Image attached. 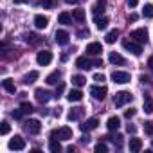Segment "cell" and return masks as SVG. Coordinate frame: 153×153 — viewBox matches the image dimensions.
Returning a JSON list of instances; mask_svg holds the SVG:
<instances>
[{
	"label": "cell",
	"mask_w": 153,
	"mask_h": 153,
	"mask_svg": "<svg viewBox=\"0 0 153 153\" xmlns=\"http://www.w3.org/2000/svg\"><path fill=\"white\" fill-rule=\"evenodd\" d=\"M51 139H61V140H68L72 139V130L68 126H61L58 130H52L51 131Z\"/></svg>",
	"instance_id": "6da1fadb"
},
{
	"label": "cell",
	"mask_w": 153,
	"mask_h": 153,
	"mask_svg": "<svg viewBox=\"0 0 153 153\" xmlns=\"http://www.w3.org/2000/svg\"><path fill=\"white\" fill-rule=\"evenodd\" d=\"M131 99H133V96H131L130 92L121 90V92H117V94L114 96V105H115V106H124V105L130 103Z\"/></svg>",
	"instance_id": "7a4b0ae2"
},
{
	"label": "cell",
	"mask_w": 153,
	"mask_h": 153,
	"mask_svg": "<svg viewBox=\"0 0 153 153\" xmlns=\"http://www.w3.org/2000/svg\"><path fill=\"white\" fill-rule=\"evenodd\" d=\"M123 47H124L128 52H131L133 56H140V54H142V47H140V43H137L135 40H124V42H123Z\"/></svg>",
	"instance_id": "3957f363"
},
{
	"label": "cell",
	"mask_w": 153,
	"mask_h": 153,
	"mask_svg": "<svg viewBox=\"0 0 153 153\" xmlns=\"http://www.w3.org/2000/svg\"><path fill=\"white\" fill-rule=\"evenodd\" d=\"M130 38L131 40H135L137 43H148V29H144V27H140V29H135V31H131V34H130Z\"/></svg>",
	"instance_id": "277c9868"
},
{
	"label": "cell",
	"mask_w": 153,
	"mask_h": 153,
	"mask_svg": "<svg viewBox=\"0 0 153 153\" xmlns=\"http://www.w3.org/2000/svg\"><path fill=\"white\" fill-rule=\"evenodd\" d=\"M106 87L105 85H94V87H90V96L94 97V99H97V101H103L105 97H106Z\"/></svg>",
	"instance_id": "5b68a950"
},
{
	"label": "cell",
	"mask_w": 153,
	"mask_h": 153,
	"mask_svg": "<svg viewBox=\"0 0 153 153\" xmlns=\"http://www.w3.org/2000/svg\"><path fill=\"white\" fill-rule=\"evenodd\" d=\"M7 148H9V149H15V151H20V149L25 148V139H24L22 135H15L13 139H9Z\"/></svg>",
	"instance_id": "8992f818"
},
{
	"label": "cell",
	"mask_w": 153,
	"mask_h": 153,
	"mask_svg": "<svg viewBox=\"0 0 153 153\" xmlns=\"http://www.w3.org/2000/svg\"><path fill=\"white\" fill-rule=\"evenodd\" d=\"M112 79H114L115 83H119V85H126V83H130L131 76H130L128 72H123V70H115V72L112 74Z\"/></svg>",
	"instance_id": "52a82bcc"
},
{
	"label": "cell",
	"mask_w": 153,
	"mask_h": 153,
	"mask_svg": "<svg viewBox=\"0 0 153 153\" xmlns=\"http://www.w3.org/2000/svg\"><path fill=\"white\" fill-rule=\"evenodd\" d=\"M24 128H25L29 133L36 135V133H40L42 124H40V121H38V119H27V121H25V124H24Z\"/></svg>",
	"instance_id": "ba28073f"
},
{
	"label": "cell",
	"mask_w": 153,
	"mask_h": 153,
	"mask_svg": "<svg viewBox=\"0 0 153 153\" xmlns=\"http://www.w3.org/2000/svg\"><path fill=\"white\" fill-rule=\"evenodd\" d=\"M36 61H38V65H42V67L49 65V63L52 61V52H51V51H40L38 56H36Z\"/></svg>",
	"instance_id": "9c48e42d"
},
{
	"label": "cell",
	"mask_w": 153,
	"mask_h": 153,
	"mask_svg": "<svg viewBox=\"0 0 153 153\" xmlns=\"http://www.w3.org/2000/svg\"><path fill=\"white\" fill-rule=\"evenodd\" d=\"M54 40H56V43L58 45H67L68 43V40H70V34L67 33V31H56L54 33Z\"/></svg>",
	"instance_id": "30bf717a"
},
{
	"label": "cell",
	"mask_w": 153,
	"mask_h": 153,
	"mask_svg": "<svg viewBox=\"0 0 153 153\" xmlns=\"http://www.w3.org/2000/svg\"><path fill=\"white\" fill-rule=\"evenodd\" d=\"M88 56H99L101 52H103V47H101V43L99 42H92V43H88L87 45V51H85Z\"/></svg>",
	"instance_id": "8fae6325"
},
{
	"label": "cell",
	"mask_w": 153,
	"mask_h": 153,
	"mask_svg": "<svg viewBox=\"0 0 153 153\" xmlns=\"http://www.w3.org/2000/svg\"><path fill=\"white\" fill-rule=\"evenodd\" d=\"M34 96H36V101L42 103V105H45V103L51 99V92L45 90V88H36V90H34Z\"/></svg>",
	"instance_id": "7c38bea8"
},
{
	"label": "cell",
	"mask_w": 153,
	"mask_h": 153,
	"mask_svg": "<svg viewBox=\"0 0 153 153\" xmlns=\"http://www.w3.org/2000/svg\"><path fill=\"white\" fill-rule=\"evenodd\" d=\"M83 114H85V108L83 106H76V108H72L70 112H68V121H78V119H81L83 117Z\"/></svg>",
	"instance_id": "4fadbf2b"
},
{
	"label": "cell",
	"mask_w": 153,
	"mask_h": 153,
	"mask_svg": "<svg viewBox=\"0 0 153 153\" xmlns=\"http://www.w3.org/2000/svg\"><path fill=\"white\" fill-rule=\"evenodd\" d=\"M97 124H99V121H97L96 117H92V119H87L79 128H81V131H90V130H96Z\"/></svg>",
	"instance_id": "5bb4252c"
},
{
	"label": "cell",
	"mask_w": 153,
	"mask_h": 153,
	"mask_svg": "<svg viewBox=\"0 0 153 153\" xmlns=\"http://www.w3.org/2000/svg\"><path fill=\"white\" fill-rule=\"evenodd\" d=\"M76 67L81 68V70H88V68L92 67V61H90L87 56H79L78 59H76Z\"/></svg>",
	"instance_id": "9a60e30c"
},
{
	"label": "cell",
	"mask_w": 153,
	"mask_h": 153,
	"mask_svg": "<svg viewBox=\"0 0 153 153\" xmlns=\"http://www.w3.org/2000/svg\"><path fill=\"white\" fill-rule=\"evenodd\" d=\"M38 78H40V74H38V70H31L29 74H25V76H24V79H22V83H24V85H33V83H34V81H36Z\"/></svg>",
	"instance_id": "2e32d148"
},
{
	"label": "cell",
	"mask_w": 153,
	"mask_h": 153,
	"mask_svg": "<svg viewBox=\"0 0 153 153\" xmlns=\"http://www.w3.org/2000/svg\"><path fill=\"white\" fill-rule=\"evenodd\" d=\"M119 126H121V119H119L117 115H114V117H110V119L106 121V128H108L110 131H117Z\"/></svg>",
	"instance_id": "e0dca14e"
},
{
	"label": "cell",
	"mask_w": 153,
	"mask_h": 153,
	"mask_svg": "<svg viewBox=\"0 0 153 153\" xmlns=\"http://www.w3.org/2000/svg\"><path fill=\"white\" fill-rule=\"evenodd\" d=\"M108 61H110L112 65H124V63H126V59H124L121 54H117V52H110V54H108Z\"/></svg>",
	"instance_id": "ac0fdd59"
},
{
	"label": "cell",
	"mask_w": 153,
	"mask_h": 153,
	"mask_svg": "<svg viewBox=\"0 0 153 153\" xmlns=\"http://www.w3.org/2000/svg\"><path fill=\"white\" fill-rule=\"evenodd\" d=\"M67 99H68L70 103H78V101L83 99V92H81V90H70V92L67 94Z\"/></svg>",
	"instance_id": "d6986e66"
},
{
	"label": "cell",
	"mask_w": 153,
	"mask_h": 153,
	"mask_svg": "<svg viewBox=\"0 0 153 153\" xmlns=\"http://www.w3.org/2000/svg\"><path fill=\"white\" fill-rule=\"evenodd\" d=\"M34 25H36L38 29H45V27L49 25V18L43 16V15H36V16H34Z\"/></svg>",
	"instance_id": "ffe728a7"
},
{
	"label": "cell",
	"mask_w": 153,
	"mask_h": 153,
	"mask_svg": "<svg viewBox=\"0 0 153 153\" xmlns=\"http://www.w3.org/2000/svg\"><path fill=\"white\" fill-rule=\"evenodd\" d=\"M94 24L99 31H105L108 27V18L106 16H94Z\"/></svg>",
	"instance_id": "44dd1931"
},
{
	"label": "cell",
	"mask_w": 153,
	"mask_h": 153,
	"mask_svg": "<svg viewBox=\"0 0 153 153\" xmlns=\"http://www.w3.org/2000/svg\"><path fill=\"white\" fill-rule=\"evenodd\" d=\"M59 78H61V72H59V70H54L52 74H49L47 78H45V83H47V85H56V83L59 81Z\"/></svg>",
	"instance_id": "7402d4cb"
},
{
	"label": "cell",
	"mask_w": 153,
	"mask_h": 153,
	"mask_svg": "<svg viewBox=\"0 0 153 153\" xmlns=\"http://www.w3.org/2000/svg\"><path fill=\"white\" fill-rule=\"evenodd\" d=\"M105 7H106V0H97L96 6H94V16H99L105 13Z\"/></svg>",
	"instance_id": "603a6c76"
},
{
	"label": "cell",
	"mask_w": 153,
	"mask_h": 153,
	"mask_svg": "<svg viewBox=\"0 0 153 153\" xmlns=\"http://www.w3.org/2000/svg\"><path fill=\"white\" fill-rule=\"evenodd\" d=\"M119 38V29H112V31H108L106 33V36H105V42L106 43H115V40Z\"/></svg>",
	"instance_id": "cb8c5ba5"
},
{
	"label": "cell",
	"mask_w": 153,
	"mask_h": 153,
	"mask_svg": "<svg viewBox=\"0 0 153 153\" xmlns=\"http://www.w3.org/2000/svg\"><path fill=\"white\" fill-rule=\"evenodd\" d=\"M140 148H142V140L140 139H130V151H133V153H137V151H140Z\"/></svg>",
	"instance_id": "d4e9b609"
},
{
	"label": "cell",
	"mask_w": 153,
	"mask_h": 153,
	"mask_svg": "<svg viewBox=\"0 0 153 153\" xmlns=\"http://www.w3.org/2000/svg\"><path fill=\"white\" fill-rule=\"evenodd\" d=\"M72 18L78 22V24H83L85 22V11L83 9H74L72 11Z\"/></svg>",
	"instance_id": "484cf974"
},
{
	"label": "cell",
	"mask_w": 153,
	"mask_h": 153,
	"mask_svg": "<svg viewBox=\"0 0 153 153\" xmlns=\"http://www.w3.org/2000/svg\"><path fill=\"white\" fill-rule=\"evenodd\" d=\"M2 87H4V90L9 92V94H15V92H16V87H15L13 79H4V81H2Z\"/></svg>",
	"instance_id": "4316f807"
},
{
	"label": "cell",
	"mask_w": 153,
	"mask_h": 153,
	"mask_svg": "<svg viewBox=\"0 0 153 153\" xmlns=\"http://www.w3.org/2000/svg\"><path fill=\"white\" fill-rule=\"evenodd\" d=\"M144 112L146 114H153V99H151V96H144Z\"/></svg>",
	"instance_id": "83f0119b"
},
{
	"label": "cell",
	"mask_w": 153,
	"mask_h": 153,
	"mask_svg": "<svg viewBox=\"0 0 153 153\" xmlns=\"http://www.w3.org/2000/svg\"><path fill=\"white\" fill-rule=\"evenodd\" d=\"M58 22L63 24V25H70V24H72V16H70L68 13H59V15H58Z\"/></svg>",
	"instance_id": "f1b7e54d"
},
{
	"label": "cell",
	"mask_w": 153,
	"mask_h": 153,
	"mask_svg": "<svg viewBox=\"0 0 153 153\" xmlns=\"http://www.w3.org/2000/svg\"><path fill=\"white\" fill-rule=\"evenodd\" d=\"M25 42L31 43V45H38V43L42 42V38H40L38 34H34V33H29V34H25Z\"/></svg>",
	"instance_id": "f546056e"
},
{
	"label": "cell",
	"mask_w": 153,
	"mask_h": 153,
	"mask_svg": "<svg viewBox=\"0 0 153 153\" xmlns=\"http://www.w3.org/2000/svg\"><path fill=\"white\" fill-rule=\"evenodd\" d=\"M72 85H76V87H83V85H87V78L85 76H72Z\"/></svg>",
	"instance_id": "4dcf8cb0"
},
{
	"label": "cell",
	"mask_w": 153,
	"mask_h": 153,
	"mask_svg": "<svg viewBox=\"0 0 153 153\" xmlns=\"http://www.w3.org/2000/svg\"><path fill=\"white\" fill-rule=\"evenodd\" d=\"M49 149H51L52 153H59L63 148H61V144H59L56 139H52V140H51V144H49Z\"/></svg>",
	"instance_id": "1f68e13d"
},
{
	"label": "cell",
	"mask_w": 153,
	"mask_h": 153,
	"mask_svg": "<svg viewBox=\"0 0 153 153\" xmlns=\"http://www.w3.org/2000/svg\"><path fill=\"white\" fill-rule=\"evenodd\" d=\"M142 15L146 18H153V4H146L144 9H142Z\"/></svg>",
	"instance_id": "d6a6232c"
},
{
	"label": "cell",
	"mask_w": 153,
	"mask_h": 153,
	"mask_svg": "<svg viewBox=\"0 0 153 153\" xmlns=\"http://www.w3.org/2000/svg\"><path fill=\"white\" fill-rule=\"evenodd\" d=\"M40 6L43 9H52V7H56V2L54 0H40Z\"/></svg>",
	"instance_id": "836d02e7"
},
{
	"label": "cell",
	"mask_w": 153,
	"mask_h": 153,
	"mask_svg": "<svg viewBox=\"0 0 153 153\" xmlns=\"http://www.w3.org/2000/svg\"><path fill=\"white\" fill-rule=\"evenodd\" d=\"M20 108H22V112H24V114H33V112H34L31 103H22V105H20Z\"/></svg>",
	"instance_id": "e575fe53"
},
{
	"label": "cell",
	"mask_w": 153,
	"mask_h": 153,
	"mask_svg": "<svg viewBox=\"0 0 153 153\" xmlns=\"http://www.w3.org/2000/svg\"><path fill=\"white\" fill-rule=\"evenodd\" d=\"M94 149H96V153H106V151H108V146H106L105 142H99V144H96Z\"/></svg>",
	"instance_id": "d590c367"
},
{
	"label": "cell",
	"mask_w": 153,
	"mask_h": 153,
	"mask_svg": "<svg viewBox=\"0 0 153 153\" xmlns=\"http://www.w3.org/2000/svg\"><path fill=\"white\" fill-rule=\"evenodd\" d=\"M9 130H11L9 123H7V121H2V128H0V133H2V135H7V133H9Z\"/></svg>",
	"instance_id": "8d00e7d4"
},
{
	"label": "cell",
	"mask_w": 153,
	"mask_h": 153,
	"mask_svg": "<svg viewBox=\"0 0 153 153\" xmlns=\"http://www.w3.org/2000/svg\"><path fill=\"white\" fill-rule=\"evenodd\" d=\"M144 131H146L148 135H153V123L146 121V123H144Z\"/></svg>",
	"instance_id": "74e56055"
},
{
	"label": "cell",
	"mask_w": 153,
	"mask_h": 153,
	"mask_svg": "<svg viewBox=\"0 0 153 153\" xmlns=\"http://www.w3.org/2000/svg\"><path fill=\"white\" fill-rule=\"evenodd\" d=\"M112 140L117 144V148H121V146H123V135H115V137H112Z\"/></svg>",
	"instance_id": "f35d334b"
},
{
	"label": "cell",
	"mask_w": 153,
	"mask_h": 153,
	"mask_svg": "<svg viewBox=\"0 0 153 153\" xmlns=\"http://www.w3.org/2000/svg\"><path fill=\"white\" fill-rule=\"evenodd\" d=\"M106 78H105V74H94V81H97V83H103Z\"/></svg>",
	"instance_id": "ab89813d"
},
{
	"label": "cell",
	"mask_w": 153,
	"mask_h": 153,
	"mask_svg": "<svg viewBox=\"0 0 153 153\" xmlns=\"http://www.w3.org/2000/svg\"><path fill=\"white\" fill-rule=\"evenodd\" d=\"M63 90H65V85H63V83H59V87L56 88V94H54V97H59V96L63 94Z\"/></svg>",
	"instance_id": "60d3db41"
},
{
	"label": "cell",
	"mask_w": 153,
	"mask_h": 153,
	"mask_svg": "<svg viewBox=\"0 0 153 153\" xmlns=\"http://www.w3.org/2000/svg\"><path fill=\"white\" fill-rule=\"evenodd\" d=\"M135 114H137V110H135V108H130V110H126V112H124V117H126V119H130V117H133Z\"/></svg>",
	"instance_id": "b9f144b4"
},
{
	"label": "cell",
	"mask_w": 153,
	"mask_h": 153,
	"mask_svg": "<svg viewBox=\"0 0 153 153\" xmlns=\"http://www.w3.org/2000/svg\"><path fill=\"white\" fill-rule=\"evenodd\" d=\"M22 114H24V112H22V108H20V110H15V112L11 114V117H15V119H22Z\"/></svg>",
	"instance_id": "7bdbcfd3"
},
{
	"label": "cell",
	"mask_w": 153,
	"mask_h": 153,
	"mask_svg": "<svg viewBox=\"0 0 153 153\" xmlns=\"http://www.w3.org/2000/svg\"><path fill=\"white\" fill-rule=\"evenodd\" d=\"M126 131H128V133H135V131H137V128H135V126H133V124L130 123V124L126 126Z\"/></svg>",
	"instance_id": "ee69618b"
},
{
	"label": "cell",
	"mask_w": 153,
	"mask_h": 153,
	"mask_svg": "<svg viewBox=\"0 0 153 153\" xmlns=\"http://www.w3.org/2000/svg\"><path fill=\"white\" fill-rule=\"evenodd\" d=\"M139 6V0H128V7H137Z\"/></svg>",
	"instance_id": "f6af8a7d"
},
{
	"label": "cell",
	"mask_w": 153,
	"mask_h": 153,
	"mask_svg": "<svg viewBox=\"0 0 153 153\" xmlns=\"http://www.w3.org/2000/svg\"><path fill=\"white\" fill-rule=\"evenodd\" d=\"M92 65H94V67H103V59H94Z\"/></svg>",
	"instance_id": "bcb514c9"
},
{
	"label": "cell",
	"mask_w": 153,
	"mask_h": 153,
	"mask_svg": "<svg viewBox=\"0 0 153 153\" xmlns=\"http://www.w3.org/2000/svg\"><path fill=\"white\" fill-rule=\"evenodd\" d=\"M140 83L148 85V83H149V78H148V76H140Z\"/></svg>",
	"instance_id": "7dc6e473"
},
{
	"label": "cell",
	"mask_w": 153,
	"mask_h": 153,
	"mask_svg": "<svg viewBox=\"0 0 153 153\" xmlns=\"http://www.w3.org/2000/svg\"><path fill=\"white\" fill-rule=\"evenodd\" d=\"M148 67H149V70L153 72V56H149V59H148Z\"/></svg>",
	"instance_id": "c3c4849f"
},
{
	"label": "cell",
	"mask_w": 153,
	"mask_h": 153,
	"mask_svg": "<svg viewBox=\"0 0 153 153\" xmlns=\"http://www.w3.org/2000/svg\"><path fill=\"white\" fill-rule=\"evenodd\" d=\"M78 36H81V38H83V36H88V31H85V29H83V31H79V33H78Z\"/></svg>",
	"instance_id": "681fc988"
},
{
	"label": "cell",
	"mask_w": 153,
	"mask_h": 153,
	"mask_svg": "<svg viewBox=\"0 0 153 153\" xmlns=\"http://www.w3.org/2000/svg\"><path fill=\"white\" fill-rule=\"evenodd\" d=\"M137 18H139L137 15H130V18H128V20H130V22H137Z\"/></svg>",
	"instance_id": "f907efd6"
},
{
	"label": "cell",
	"mask_w": 153,
	"mask_h": 153,
	"mask_svg": "<svg viewBox=\"0 0 153 153\" xmlns=\"http://www.w3.org/2000/svg\"><path fill=\"white\" fill-rule=\"evenodd\" d=\"M67 4H78V2H81V0H65Z\"/></svg>",
	"instance_id": "816d5d0a"
},
{
	"label": "cell",
	"mask_w": 153,
	"mask_h": 153,
	"mask_svg": "<svg viewBox=\"0 0 153 153\" xmlns=\"http://www.w3.org/2000/svg\"><path fill=\"white\" fill-rule=\"evenodd\" d=\"M88 140H90V139H88V135H87V137H83V139H81V142H83V144H88Z\"/></svg>",
	"instance_id": "f5cc1de1"
},
{
	"label": "cell",
	"mask_w": 153,
	"mask_h": 153,
	"mask_svg": "<svg viewBox=\"0 0 153 153\" xmlns=\"http://www.w3.org/2000/svg\"><path fill=\"white\" fill-rule=\"evenodd\" d=\"M25 2H29V0H15V4H25Z\"/></svg>",
	"instance_id": "db71d44e"
}]
</instances>
